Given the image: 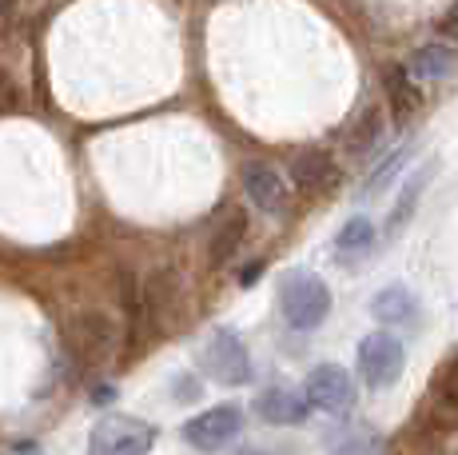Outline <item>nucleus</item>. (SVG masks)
I'll list each match as a JSON object with an SVG mask.
<instances>
[{
    "label": "nucleus",
    "instance_id": "nucleus-1",
    "mask_svg": "<svg viewBox=\"0 0 458 455\" xmlns=\"http://www.w3.org/2000/svg\"><path fill=\"white\" fill-rule=\"evenodd\" d=\"M279 312H284L287 328L295 331H315L331 316V288L311 272H287L279 284Z\"/></svg>",
    "mask_w": 458,
    "mask_h": 455
},
{
    "label": "nucleus",
    "instance_id": "nucleus-2",
    "mask_svg": "<svg viewBox=\"0 0 458 455\" xmlns=\"http://www.w3.org/2000/svg\"><path fill=\"white\" fill-rule=\"evenodd\" d=\"M199 367L224 388H248L255 367H251V352L240 339V331L232 328H216L199 348Z\"/></svg>",
    "mask_w": 458,
    "mask_h": 455
},
{
    "label": "nucleus",
    "instance_id": "nucleus-3",
    "mask_svg": "<svg viewBox=\"0 0 458 455\" xmlns=\"http://www.w3.org/2000/svg\"><path fill=\"white\" fill-rule=\"evenodd\" d=\"M156 424L140 416L112 411L88 432V455H148L156 448Z\"/></svg>",
    "mask_w": 458,
    "mask_h": 455
},
{
    "label": "nucleus",
    "instance_id": "nucleus-4",
    "mask_svg": "<svg viewBox=\"0 0 458 455\" xmlns=\"http://www.w3.org/2000/svg\"><path fill=\"white\" fill-rule=\"evenodd\" d=\"M240 435H243V408H235V404H216L183 424V443L204 455L232 448Z\"/></svg>",
    "mask_w": 458,
    "mask_h": 455
},
{
    "label": "nucleus",
    "instance_id": "nucleus-5",
    "mask_svg": "<svg viewBox=\"0 0 458 455\" xmlns=\"http://www.w3.org/2000/svg\"><path fill=\"white\" fill-rule=\"evenodd\" d=\"M407 367V348H403L399 336L391 331H371V336L359 344V375L371 391H383V388H394Z\"/></svg>",
    "mask_w": 458,
    "mask_h": 455
},
{
    "label": "nucleus",
    "instance_id": "nucleus-6",
    "mask_svg": "<svg viewBox=\"0 0 458 455\" xmlns=\"http://www.w3.org/2000/svg\"><path fill=\"white\" fill-rule=\"evenodd\" d=\"M303 391H307V399H311V408L327 411V416H347L359 399L355 380H351V372L343 364H315L311 372H307Z\"/></svg>",
    "mask_w": 458,
    "mask_h": 455
},
{
    "label": "nucleus",
    "instance_id": "nucleus-7",
    "mask_svg": "<svg viewBox=\"0 0 458 455\" xmlns=\"http://www.w3.org/2000/svg\"><path fill=\"white\" fill-rule=\"evenodd\" d=\"M255 416L271 427H295L311 416V399H307V391L276 383V388H263L259 396H255Z\"/></svg>",
    "mask_w": 458,
    "mask_h": 455
},
{
    "label": "nucleus",
    "instance_id": "nucleus-8",
    "mask_svg": "<svg viewBox=\"0 0 458 455\" xmlns=\"http://www.w3.org/2000/svg\"><path fill=\"white\" fill-rule=\"evenodd\" d=\"M243 192H248V200L259 212L267 216H284L287 204H292V196H287V180L279 176L271 164H243Z\"/></svg>",
    "mask_w": 458,
    "mask_h": 455
},
{
    "label": "nucleus",
    "instance_id": "nucleus-9",
    "mask_svg": "<svg viewBox=\"0 0 458 455\" xmlns=\"http://www.w3.org/2000/svg\"><path fill=\"white\" fill-rule=\"evenodd\" d=\"M292 184L303 196H327L339 188V164L331 160V152L311 148V152H299L292 160Z\"/></svg>",
    "mask_w": 458,
    "mask_h": 455
},
{
    "label": "nucleus",
    "instance_id": "nucleus-10",
    "mask_svg": "<svg viewBox=\"0 0 458 455\" xmlns=\"http://www.w3.org/2000/svg\"><path fill=\"white\" fill-rule=\"evenodd\" d=\"M383 84H386V100H391V116L399 120V124H407V120L422 108V92H419L415 76H411L407 68L391 64L383 76Z\"/></svg>",
    "mask_w": 458,
    "mask_h": 455
},
{
    "label": "nucleus",
    "instance_id": "nucleus-11",
    "mask_svg": "<svg viewBox=\"0 0 458 455\" xmlns=\"http://www.w3.org/2000/svg\"><path fill=\"white\" fill-rule=\"evenodd\" d=\"M323 448L331 455H378V435L363 424H335L323 432Z\"/></svg>",
    "mask_w": 458,
    "mask_h": 455
},
{
    "label": "nucleus",
    "instance_id": "nucleus-12",
    "mask_svg": "<svg viewBox=\"0 0 458 455\" xmlns=\"http://www.w3.org/2000/svg\"><path fill=\"white\" fill-rule=\"evenodd\" d=\"M415 296L407 292L403 284H391V288H383V292L371 300V316L378 323H386V328H399V323H411L415 320Z\"/></svg>",
    "mask_w": 458,
    "mask_h": 455
},
{
    "label": "nucleus",
    "instance_id": "nucleus-13",
    "mask_svg": "<svg viewBox=\"0 0 458 455\" xmlns=\"http://www.w3.org/2000/svg\"><path fill=\"white\" fill-rule=\"evenodd\" d=\"M371 248H375V224L367 220V216H351V220L339 228V236H335V256H339L343 264H347V260H363Z\"/></svg>",
    "mask_w": 458,
    "mask_h": 455
},
{
    "label": "nucleus",
    "instance_id": "nucleus-14",
    "mask_svg": "<svg viewBox=\"0 0 458 455\" xmlns=\"http://www.w3.org/2000/svg\"><path fill=\"white\" fill-rule=\"evenodd\" d=\"M458 68V56L446 45H427L415 52V60H411L407 73L415 76V81H446Z\"/></svg>",
    "mask_w": 458,
    "mask_h": 455
},
{
    "label": "nucleus",
    "instance_id": "nucleus-15",
    "mask_svg": "<svg viewBox=\"0 0 458 455\" xmlns=\"http://www.w3.org/2000/svg\"><path fill=\"white\" fill-rule=\"evenodd\" d=\"M430 172H435V164H422V168L415 172V176L407 180V188H403V196L394 200V208H391V220H386V236H399V232H403V224H407L411 216H415V208H419L422 192H427Z\"/></svg>",
    "mask_w": 458,
    "mask_h": 455
},
{
    "label": "nucleus",
    "instance_id": "nucleus-16",
    "mask_svg": "<svg viewBox=\"0 0 458 455\" xmlns=\"http://www.w3.org/2000/svg\"><path fill=\"white\" fill-rule=\"evenodd\" d=\"M248 240V216L243 212H227L224 224L211 236V264H227V260L240 252V244Z\"/></svg>",
    "mask_w": 458,
    "mask_h": 455
},
{
    "label": "nucleus",
    "instance_id": "nucleus-17",
    "mask_svg": "<svg viewBox=\"0 0 458 455\" xmlns=\"http://www.w3.org/2000/svg\"><path fill=\"white\" fill-rule=\"evenodd\" d=\"M383 136H386V124H383V112L378 108H367L363 116H359V124L351 128V136H347V148H351V156H371L378 152V144H383Z\"/></svg>",
    "mask_w": 458,
    "mask_h": 455
},
{
    "label": "nucleus",
    "instance_id": "nucleus-18",
    "mask_svg": "<svg viewBox=\"0 0 458 455\" xmlns=\"http://www.w3.org/2000/svg\"><path fill=\"white\" fill-rule=\"evenodd\" d=\"M403 160H407V148H399V152H394L391 156V160H386V164H378V168L371 172V180H367V196H375V192H383L386 188V184H391V176H394V172H399L403 168Z\"/></svg>",
    "mask_w": 458,
    "mask_h": 455
},
{
    "label": "nucleus",
    "instance_id": "nucleus-19",
    "mask_svg": "<svg viewBox=\"0 0 458 455\" xmlns=\"http://www.w3.org/2000/svg\"><path fill=\"white\" fill-rule=\"evenodd\" d=\"M435 388H438V391H443V396H446V399H451V404H458V356H454V360H451V364H446V367H443V372H438Z\"/></svg>",
    "mask_w": 458,
    "mask_h": 455
},
{
    "label": "nucleus",
    "instance_id": "nucleus-20",
    "mask_svg": "<svg viewBox=\"0 0 458 455\" xmlns=\"http://www.w3.org/2000/svg\"><path fill=\"white\" fill-rule=\"evenodd\" d=\"M438 37H443L446 45H458V4H451L443 13V21H438Z\"/></svg>",
    "mask_w": 458,
    "mask_h": 455
},
{
    "label": "nucleus",
    "instance_id": "nucleus-21",
    "mask_svg": "<svg viewBox=\"0 0 458 455\" xmlns=\"http://www.w3.org/2000/svg\"><path fill=\"white\" fill-rule=\"evenodd\" d=\"M172 396L180 399V404H183V399H199V383L191 380V375H180V380L172 383Z\"/></svg>",
    "mask_w": 458,
    "mask_h": 455
},
{
    "label": "nucleus",
    "instance_id": "nucleus-22",
    "mask_svg": "<svg viewBox=\"0 0 458 455\" xmlns=\"http://www.w3.org/2000/svg\"><path fill=\"white\" fill-rule=\"evenodd\" d=\"M259 272H263V264H255V268H248V272L240 276V288H251L255 279H259Z\"/></svg>",
    "mask_w": 458,
    "mask_h": 455
},
{
    "label": "nucleus",
    "instance_id": "nucleus-23",
    "mask_svg": "<svg viewBox=\"0 0 458 455\" xmlns=\"http://www.w3.org/2000/svg\"><path fill=\"white\" fill-rule=\"evenodd\" d=\"M13 4H16V0H0V21H4V16L13 13Z\"/></svg>",
    "mask_w": 458,
    "mask_h": 455
},
{
    "label": "nucleus",
    "instance_id": "nucleus-24",
    "mask_svg": "<svg viewBox=\"0 0 458 455\" xmlns=\"http://www.w3.org/2000/svg\"><path fill=\"white\" fill-rule=\"evenodd\" d=\"M235 455H267V451H255V448H243V451H235Z\"/></svg>",
    "mask_w": 458,
    "mask_h": 455
}]
</instances>
